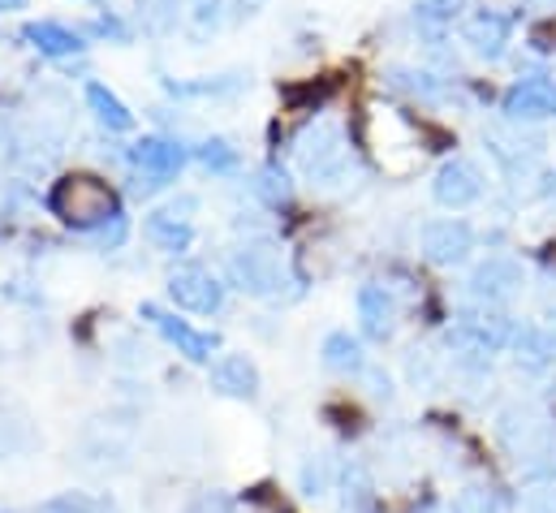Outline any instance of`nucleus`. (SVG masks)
I'll use <instances>...</instances> for the list:
<instances>
[{"mask_svg":"<svg viewBox=\"0 0 556 513\" xmlns=\"http://www.w3.org/2000/svg\"><path fill=\"white\" fill-rule=\"evenodd\" d=\"M229 272H233V285L255 293V298H277L280 289H285V263H280V251L273 242L242 247L233 255V263H229Z\"/></svg>","mask_w":556,"mask_h":513,"instance_id":"nucleus-3","label":"nucleus"},{"mask_svg":"<svg viewBox=\"0 0 556 513\" xmlns=\"http://www.w3.org/2000/svg\"><path fill=\"white\" fill-rule=\"evenodd\" d=\"M35 445V427L26 423L22 410H0V462L4 458H17Z\"/></svg>","mask_w":556,"mask_h":513,"instance_id":"nucleus-18","label":"nucleus"},{"mask_svg":"<svg viewBox=\"0 0 556 513\" xmlns=\"http://www.w3.org/2000/svg\"><path fill=\"white\" fill-rule=\"evenodd\" d=\"M186 9L199 26H216V17H220V0H186Z\"/></svg>","mask_w":556,"mask_h":513,"instance_id":"nucleus-28","label":"nucleus"},{"mask_svg":"<svg viewBox=\"0 0 556 513\" xmlns=\"http://www.w3.org/2000/svg\"><path fill=\"white\" fill-rule=\"evenodd\" d=\"M453 513H501V505H496L492 488H462L453 501Z\"/></svg>","mask_w":556,"mask_h":513,"instance_id":"nucleus-21","label":"nucleus"},{"mask_svg":"<svg viewBox=\"0 0 556 513\" xmlns=\"http://www.w3.org/2000/svg\"><path fill=\"white\" fill-rule=\"evenodd\" d=\"M186 513H238V510H233V497H225V492H203Z\"/></svg>","mask_w":556,"mask_h":513,"instance_id":"nucleus-26","label":"nucleus"},{"mask_svg":"<svg viewBox=\"0 0 556 513\" xmlns=\"http://www.w3.org/2000/svg\"><path fill=\"white\" fill-rule=\"evenodd\" d=\"M522 513H556V488H531V492H522Z\"/></svg>","mask_w":556,"mask_h":513,"instance_id":"nucleus-25","label":"nucleus"},{"mask_svg":"<svg viewBox=\"0 0 556 513\" xmlns=\"http://www.w3.org/2000/svg\"><path fill=\"white\" fill-rule=\"evenodd\" d=\"M87 104H91V113L100 117V126L117 129V134H126V129L135 126V117H130V109L104 87V83H91L87 87Z\"/></svg>","mask_w":556,"mask_h":513,"instance_id":"nucleus-16","label":"nucleus"},{"mask_svg":"<svg viewBox=\"0 0 556 513\" xmlns=\"http://www.w3.org/2000/svg\"><path fill=\"white\" fill-rule=\"evenodd\" d=\"M466 0H418V17H431V22H444L462 9Z\"/></svg>","mask_w":556,"mask_h":513,"instance_id":"nucleus-27","label":"nucleus"},{"mask_svg":"<svg viewBox=\"0 0 556 513\" xmlns=\"http://www.w3.org/2000/svg\"><path fill=\"white\" fill-rule=\"evenodd\" d=\"M199 160H203L212 173H229V168H238V151H233L229 142H220V138H216V142H203V147H199Z\"/></svg>","mask_w":556,"mask_h":513,"instance_id":"nucleus-22","label":"nucleus"},{"mask_svg":"<svg viewBox=\"0 0 556 513\" xmlns=\"http://www.w3.org/2000/svg\"><path fill=\"white\" fill-rule=\"evenodd\" d=\"M255 4H260V0H242V9H255Z\"/></svg>","mask_w":556,"mask_h":513,"instance_id":"nucleus-32","label":"nucleus"},{"mask_svg":"<svg viewBox=\"0 0 556 513\" xmlns=\"http://www.w3.org/2000/svg\"><path fill=\"white\" fill-rule=\"evenodd\" d=\"M147 238H151L160 251L181 255V251L194 242V229L186 225V216H177V212L168 208V212H151V216H147Z\"/></svg>","mask_w":556,"mask_h":513,"instance_id":"nucleus-14","label":"nucleus"},{"mask_svg":"<svg viewBox=\"0 0 556 513\" xmlns=\"http://www.w3.org/2000/svg\"><path fill=\"white\" fill-rule=\"evenodd\" d=\"M168 293H173L177 306H186V311H194V315H216L220 302H225L220 280L207 276L203 267H177V272L168 276Z\"/></svg>","mask_w":556,"mask_h":513,"instance_id":"nucleus-4","label":"nucleus"},{"mask_svg":"<svg viewBox=\"0 0 556 513\" xmlns=\"http://www.w3.org/2000/svg\"><path fill=\"white\" fill-rule=\"evenodd\" d=\"M470 247H475V234H470L466 221H435V225L422 229V255L440 263V267L462 263L470 255Z\"/></svg>","mask_w":556,"mask_h":513,"instance_id":"nucleus-8","label":"nucleus"},{"mask_svg":"<svg viewBox=\"0 0 556 513\" xmlns=\"http://www.w3.org/2000/svg\"><path fill=\"white\" fill-rule=\"evenodd\" d=\"M35 513H96V505L83 497V492H65V497H52V501H43Z\"/></svg>","mask_w":556,"mask_h":513,"instance_id":"nucleus-24","label":"nucleus"},{"mask_svg":"<svg viewBox=\"0 0 556 513\" xmlns=\"http://www.w3.org/2000/svg\"><path fill=\"white\" fill-rule=\"evenodd\" d=\"M142 315H147V320L160 328V337H164L168 346H177V354H186L190 363H207V359H212V350H216V337H212V333L190 328L186 320H177V315L160 311L155 302H142Z\"/></svg>","mask_w":556,"mask_h":513,"instance_id":"nucleus-5","label":"nucleus"},{"mask_svg":"<svg viewBox=\"0 0 556 513\" xmlns=\"http://www.w3.org/2000/svg\"><path fill=\"white\" fill-rule=\"evenodd\" d=\"M324 484H328L324 466H306V471H302V492H306V497H319V492H324Z\"/></svg>","mask_w":556,"mask_h":513,"instance_id":"nucleus-29","label":"nucleus"},{"mask_svg":"<svg viewBox=\"0 0 556 513\" xmlns=\"http://www.w3.org/2000/svg\"><path fill=\"white\" fill-rule=\"evenodd\" d=\"M96 513H109V510H96Z\"/></svg>","mask_w":556,"mask_h":513,"instance_id":"nucleus-33","label":"nucleus"},{"mask_svg":"<svg viewBox=\"0 0 556 513\" xmlns=\"http://www.w3.org/2000/svg\"><path fill=\"white\" fill-rule=\"evenodd\" d=\"M22 39L30 48H39L43 57H74V52H83V35L70 30V26H61V22H26L22 26Z\"/></svg>","mask_w":556,"mask_h":513,"instance_id":"nucleus-12","label":"nucleus"},{"mask_svg":"<svg viewBox=\"0 0 556 513\" xmlns=\"http://www.w3.org/2000/svg\"><path fill=\"white\" fill-rule=\"evenodd\" d=\"M431 195H435L440 208L462 212V208H470V203L483 195V177H479V168H475L470 160H448V164L435 173Z\"/></svg>","mask_w":556,"mask_h":513,"instance_id":"nucleus-6","label":"nucleus"},{"mask_svg":"<svg viewBox=\"0 0 556 513\" xmlns=\"http://www.w3.org/2000/svg\"><path fill=\"white\" fill-rule=\"evenodd\" d=\"M518 289H522V267L505 255L483 259V263L470 272V293H475L479 302H509Z\"/></svg>","mask_w":556,"mask_h":513,"instance_id":"nucleus-7","label":"nucleus"},{"mask_svg":"<svg viewBox=\"0 0 556 513\" xmlns=\"http://www.w3.org/2000/svg\"><path fill=\"white\" fill-rule=\"evenodd\" d=\"M518 359H527L531 367H544L553 359V341L544 333H535V328H522L518 333Z\"/></svg>","mask_w":556,"mask_h":513,"instance_id":"nucleus-20","label":"nucleus"},{"mask_svg":"<svg viewBox=\"0 0 556 513\" xmlns=\"http://www.w3.org/2000/svg\"><path fill=\"white\" fill-rule=\"evenodd\" d=\"M255 190H260L268 203H285V199H289V177H285L280 168H260Z\"/></svg>","mask_w":556,"mask_h":513,"instance_id":"nucleus-23","label":"nucleus"},{"mask_svg":"<svg viewBox=\"0 0 556 513\" xmlns=\"http://www.w3.org/2000/svg\"><path fill=\"white\" fill-rule=\"evenodd\" d=\"M48 212L74 229H96L109 225L117 212V195L109 182L91 177V173H65L52 190H48Z\"/></svg>","mask_w":556,"mask_h":513,"instance_id":"nucleus-1","label":"nucleus"},{"mask_svg":"<svg viewBox=\"0 0 556 513\" xmlns=\"http://www.w3.org/2000/svg\"><path fill=\"white\" fill-rule=\"evenodd\" d=\"M122 238H126V216H113V221L100 229V242H104V247H122Z\"/></svg>","mask_w":556,"mask_h":513,"instance_id":"nucleus-30","label":"nucleus"},{"mask_svg":"<svg viewBox=\"0 0 556 513\" xmlns=\"http://www.w3.org/2000/svg\"><path fill=\"white\" fill-rule=\"evenodd\" d=\"M212 388L225 392V397H238V401H251L260 392V372L247 354H225L212 363Z\"/></svg>","mask_w":556,"mask_h":513,"instance_id":"nucleus-10","label":"nucleus"},{"mask_svg":"<svg viewBox=\"0 0 556 513\" xmlns=\"http://www.w3.org/2000/svg\"><path fill=\"white\" fill-rule=\"evenodd\" d=\"M324 367H328V372H341V376L363 372V346H358V337L332 333V337L324 341Z\"/></svg>","mask_w":556,"mask_h":513,"instance_id":"nucleus-17","label":"nucleus"},{"mask_svg":"<svg viewBox=\"0 0 556 513\" xmlns=\"http://www.w3.org/2000/svg\"><path fill=\"white\" fill-rule=\"evenodd\" d=\"M501 445L514 462H544L553 453V427L531 405H509L501 414Z\"/></svg>","mask_w":556,"mask_h":513,"instance_id":"nucleus-2","label":"nucleus"},{"mask_svg":"<svg viewBox=\"0 0 556 513\" xmlns=\"http://www.w3.org/2000/svg\"><path fill=\"white\" fill-rule=\"evenodd\" d=\"M0 513H9V510H0Z\"/></svg>","mask_w":556,"mask_h":513,"instance_id":"nucleus-34","label":"nucleus"},{"mask_svg":"<svg viewBox=\"0 0 556 513\" xmlns=\"http://www.w3.org/2000/svg\"><path fill=\"white\" fill-rule=\"evenodd\" d=\"M130 160L139 164L147 177H155V186H164L168 177L181 173L186 151H181L177 142H168V138H139V142L130 147Z\"/></svg>","mask_w":556,"mask_h":513,"instance_id":"nucleus-9","label":"nucleus"},{"mask_svg":"<svg viewBox=\"0 0 556 513\" xmlns=\"http://www.w3.org/2000/svg\"><path fill=\"white\" fill-rule=\"evenodd\" d=\"M26 0H0V13H13V9H22Z\"/></svg>","mask_w":556,"mask_h":513,"instance_id":"nucleus-31","label":"nucleus"},{"mask_svg":"<svg viewBox=\"0 0 556 513\" xmlns=\"http://www.w3.org/2000/svg\"><path fill=\"white\" fill-rule=\"evenodd\" d=\"M509 117H556V83L553 78H522L505 96Z\"/></svg>","mask_w":556,"mask_h":513,"instance_id":"nucleus-11","label":"nucleus"},{"mask_svg":"<svg viewBox=\"0 0 556 513\" xmlns=\"http://www.w3.org/2000/svg\"><path fill=\"white\" fill-rule=\"evenodd\" d=\"M358 320H363V333L371 341H384L393 333V298L384 285H363L358 289Z\"/></svg>","mask_w":556,"mask_h":513,"instance_id":"nucleus-13","label":"nucleus"},{"mask_svg":"<svg viewBox=\"0 0 556 513\" xmlns=\"http://www.w3.org/2000/svg\"><path fill=\"white\" fill-rule=\"evenodd\" d=\"M345 513H376V492L358 466L345 475Z\"/></svg>","mask_w":556,"mask_h":513,"instance_id":"nucleus-19","label":"nucleus"},{"mask_svg":"<svg viewBox=\"0 0 556 513\" xmlns=\"http://www.w3.org/2000/svg\"><path fill=\"white\" fill-rule=\"evenodd\" d=\"M466 43H470L479 57H501L505 43H509V17H505V13H479V17L466 26Z\"/></svg>","mask_w":556,"mask_h":513,"instance_id":"nucleus-15","label":"nucleus"}]
</instances>
